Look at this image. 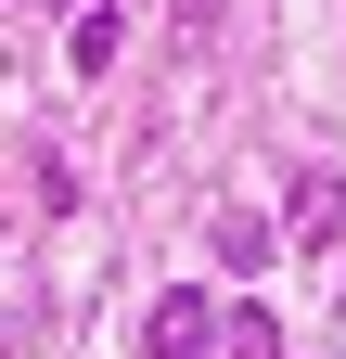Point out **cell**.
<instances>
[{"mask_svg": "<svg viewBox=\"0 0 346 359\" xmlns=\"http://www.w3.org/2000/svg\"><path fill=\"white\" fill-rule=\"evenodd\" d=\"M282 231H295V257H333L346 244V180L333 167H295L282 180Z\"/></svg>", "mask_w": 346, "mask_h": 359, "instance_id": "1", "label": "cell"}, {"mask_svg": "<svg viewBox=\"0 0 346 359\" xmlns=\"http://www.w3.org/2000/svg\"><path fill=\"white\" fill-rule=\"evenodd\" d=\"M141 359H219V308H205V295H154Z\"/></svg>", "mask_w": 346, "mask_h": 359, "instance_id": "2", "label": "cell"}, {"mask_svg": "<svg viewBox=\"0 0 346 359\" xmlns=\"http://www.w3.org/2000/svg\"><path fill=\"white\" fill-rule=\"evenodd\" d=\"M116 39H128V26H116V0H90V13H64V65H77V77H103V65H116Z\"/></svg>", "mask_w": 346, "mask_h": 359, "instance_id": "3", "label": "cell"}, {"mask_svg": "<svg viewBox=\"0 0 346 359\" xmlns=\"http://www.w3.org/2000/svg\"><path fill=\"white\" fill-rule=\"evenodd\" d=\"M205 244H219L231 269H270V218H256V205H219V231H205Z\"/></svg>", "mask_w": 346, "mask_h": 359, "instance_id": "4", "label": "cell"}, {"mask_svg": "<svg viewBox=\"0 0 346 359\" xmlns=\"http://www.w3.org/2000/svg\"><path fill=\"white\" fill-rule=\"evenodd\" d=\"M167 39H180V52H205V39H219V0H167Z\"/></svg>", "mask_w": 346, "mask_h": 359, "instance_id": "5", "label": "cell"}, {"mask_svg": "<svg viewBox=\"0 0 346 359\" xmlns=\"http://www.w3.org/2000/svg\"><path fill=\"white\" fill-rule=\"evenodd\" d=\"M64 13H90V0H64Z\"/></svg>", "mask_w": 346, "mask_h": 359, "instance_id": "6", "label": "cell"}]
</instances>
